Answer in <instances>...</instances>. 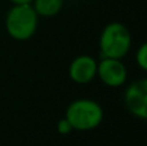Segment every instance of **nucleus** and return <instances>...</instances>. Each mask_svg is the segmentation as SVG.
Instances as JSON below:
<instances>
[{"mask_svg":"<svg viewBox=\"0 0 147 146\" xmlns=\"http://www.w3.org/2000/svg\"><path fill=\"white\" fill-rule=\"evenodd\" d=\"M39 16L31 4L13 5L5 16V30L17 41H26L35 35Z\"/></svg>","mask_w":147,"mask_h":146,"instance_id":"1","label":"nucleus"},{"mask_svg":"<svg viewBox=\"0 0 147 146\" xmlns=\"http://www.w3.org/2000/svg\"><path fill=\"white\" fill-rule=\"evenodd\" d=\"M103 109L97 101L90 98H78L66 109L65 118L70 122L74 131H92L103 120Z\"/></svg>","mask_w":147,"mask_h":146,"instance_id":"2","label":"nucleus"},{"mask_svg":"<svg viewBox=\"0 0 147 146\" xmlns=\"http://www.w3.org/2000/svg\"><path fill=\"white\" fill-rule=\"evenodd\" d=\"M98 44L102 57L121 59L130 51L132 35L121 22H110L102 30Z\"/></svg>","mask_w":147,"mask_h":146,"instance_id":"3","label":"nucleus"},{"mask_svg":"<svg viewBox=\"0 0 147 146\" xmlns=\"http://www.w3.org/2000/svg\"><path fill=\"white\" fill-rule=\"evenodd\" d=\"M97 76L106 87L119 88L127 83L128 70L121 59L102 57L97 65Z\"/></svg>","mask_w":147,"mask_h":146,"instance_id":"4","label":"nucleus"},{"mask_svg":"<svg viewBox=\"0 0 147 146\" xmlns=\"http://www.w3.org/2000/svg\"><path fill=\"white\" fill-rule=\"evenodd\" d=\"M124 103L132 115L147 120V78L128 85L124 93Z\"/></svg>","mask_w":147,"mask_h":146,"instance_id":"5","label":"nucleus"},{"mask_svg":"<svg viewBox=\"0 0 147 146\" xmlns=\"http://www.w3.org/2000/svg\"><path fill=\"white\" fill-rule=\"evenodd\" d=\"M98 62L88 54L75 57L69 66V76L76 84H88L97 76Z\"/></svg>","mask_w":147,"mask_h":146,"instance_id":"6","label":"nucleus"},{"mask_svg":"<svg viewBox=\"0 0 147 146\" xmlns=\"http://www.w3.org/2000/svg\"><path fill=\"white\" fill-rule=\"evenodd\" d=\"M32 8L39 17H54L61 12L63 0H32Z\"/></svg>","mask_w":147,"mask_h":146,"instance_id":"7","label":"nucleus"},{"mask_svg":"<svg viewBox=\"0 0 147 146\" xmlns=\"http://www.w3.org/2000/svg\"><path fill=\"white\" fill-rule=\"evenodd\" d=\"M136 64L141 70L147 72V41L141 44L136 52Z\"/></svg>","mask_w":147,"mask_h":146,"instance_id":"8","label":"nucleus"},{"mask_svg":"<svg viewBox=\"0 0 147 146\" xmlns=\"http://www.w3.org/2000/svg\"><path fill=\"white\" fill-rule=\"evenodd\" d=\"M71 131H74V129H72L71 124H70V122L66 118L59 119L58 123H57V132L59 135H62V136H65V135H69Z\"/></svg>","mask_w":147,"mask_h":146,"instance_id":"9","label":"nucleus"},{"mask_svg":"<svg viewBox=\"0 0 147 146\" xmlns=\"http://www.w3.org/2000/svg\"><path fill=\"white\" fill-rule=\"evenodd\" d=\"M13 5H22V4H31L32 0H9Z\"/></svg>","mask_w":147,"mask_h":146,"instance_id":"10","label":"nucleus"}]
</instances>
